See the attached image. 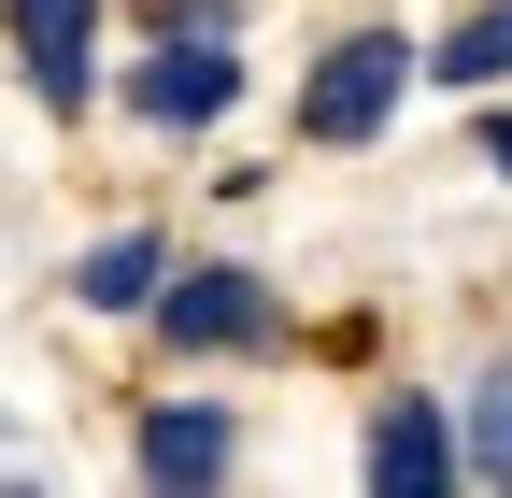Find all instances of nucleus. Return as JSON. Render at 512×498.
Here are the masks:
<instances>
[{"instance_id": "39448f33", "label": "nucleus", "mask_w": 512, "mask_h": 498, "mask_svg": "<svg viewBox=\"0 0 512 498\" xmlns=\"http://www.w3.org/2000/svg\"><path fill=\"white\" fill-rule=\"evenodd\" d=\"M441 470H456L441 413H427V399H370V484H384V498H427Z\"/></svg>"}, {"instance_id": "20e7f679", "label": "nucleus", "mask_w": 512, "mask_h": 498, "mask_svg": "<svg viewBox=\"0 0 512 498\" xmlns=\"http://www.w3.org/2000/svg\"><path fill=\"white\" fill-rule=\"evenodd\" d=\"M15 57H29L43 114H86V86H100V0H15Z\"/></svg>"}, {"instance_id": "1a4fd4ad", "label": "nucleus", "mask_w": 512, "mask_h": 498, "mask_svg": "<svg viewBox=\"0 0 512 498\" xmlns=\"http://www.w3.org/2000/svg\"><path fill=\"white\" fill-rule=\"evenodd\" d=\"M470 484H512V370L470 399Z\"/></svg>"}, {"instance_id": "423d86ee", "label": "nucleus", "mask_w": 512, "mask_h": 498, "mask_svg": "<svg viewBox=\"0 0 512 498\" xmlns=\"http://www.w3.org/2000/svg\"><path fill=\"white\" fill-rule=\"evenodd\" d=\"M242 456V427L214 413V399H171V413H143V484H214Z\"/></svg>"}, {"instance_id": "f257e3e1", "label": "nucleus", "mask_w": 512, "mask_h": 498, "mask_svg": "<svg viewBox=\"0 0 512 498\" xmlns=\"http://www.w3.org/2000/svg\"><path fill=\"white\" fill-rule=\"evenodd\" d=\"M413 72H427V57H413L399 29H342L328 57H313V86H299V143H370Z\"/></svg>"}, {"instance_id": "6e6552de", "label": "nucleus", "mask_w": 512, "mask_h": 498, "mask_svg": "<svg viewBox=\"0 0 512 498\" xmlns=\"http://www.w3.org/2000/svg\"><path fill=\"white\" fill-rule=\"evenodd\" d=\"M427 72H441V86H512V0H484V15H456V29L427 43Z\"/></svg>"}, {"instance_id": "7ed1b4c3", "label": "nucleus", "mask_w": 512, "mask_h": 498, "mask_svg": "<svg viewBox=\"0 0 512 498\" xmlns=\"http://www.w3.org/2000/svg\"><path fill=\"white\" fill-rule=\"evenodd\" d=\"M228 100H242V57H228V29H171L143 72H128V114H143V129H214Z\"/></svg>"}, {"instance_id": "0eeeda50", "label": "nucleus", "mask_w": 512, "mask_h": 498, "mask_svg": "<svg viewBox=\"0 0 512 498\" xmlns=\"http://www.w3.org/2000/svg\"><path fill=\"white\" fill-rule=\"evenodd\" d=\"M157 285H171L157 228H114V242H86V271H72V299H86V314H157Z\"/></svg>"}, {"instance_id": "9d476101", "label": "nucleus", "mask_w": 512, "mask_h": 498, "mask_svg": "<svg viewBox=\"0 0 512 498\" xmlns=\"http://www.w3.org/2000/svg\"><path fill=\"white\" fill-rule=\"evenodd\" d=\"M484 171H512V114H484Z\"/></svg>"}, {"instance_id": "f03ea898", "label": "nucleus", "mask_w": 512, "mask_h": 498, "mask_svg": "<svg viewBox=\"0 0 512 498\" xmlns=\"http://www.w3.org/2000/svg\"><path fill=\"white\" fill-rule=\"evenodd\" d=\"M157 328H171L185 356H271V342H285V299L256 285L242 257H200V271L157 285Z\"/></svg>"}]
</instances>
